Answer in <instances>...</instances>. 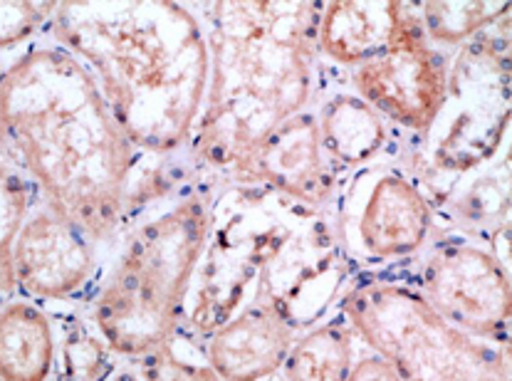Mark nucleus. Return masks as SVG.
Listing matches in <instances>:
<instances>
[{"label":"nucleus","instance_id":"obj_27","mask_svg":"<svg viewBox=\"0 0 512 381\" xmlns=\"http://www.w3.org/2000/svg\"><path fill=\"white\" fill-rule=\"evenodd\" d=\"M0 381H3V379H0Z\"/></svg>","mask_w":512,"mask_h":381},{"label":"nucleus","instance_id":"obj_14","mask_svg":"<svg viewBox=\"0 0 512 381\" xmlns=\"http://www.w3.org/2000/svg\"><path fill=\"white\" fill-rule=\"evenodd\" d=\"M406 3H325L317 30V48L332 62L357 67L389 48L401 30Z\"/></svg>","mask_w":512,"mask_h":381},{"label":"nucleus","instance_id":"obj_7","mask_svg":"<svg viewBox=\"0 0 512 381\" xmlns=\"http://www.w3.org/2000/svg\"><path fill=\"white\" fill-rule=\"evenodd\" d=\"M473 40L448 75V95L423 137V154L409 171L431 206L456 193L461 179L500 149L508 132V43Z\"/></svg>","mask_w":512,"mask_h":381},{"label":"nucleus","instance_id":"obj_10","mask_svg":"<svg viewBox=\"0 0 512 381\" xmlns=\"http://www.w3.org/2000/svg\"><path fill=\"white\" fill-rule=\"evenodd\" d=\"M421 295L461 332L508 344L510 275L493 250L461 238L443 240L428 255Z\"/></svg>","mask_w":512,"mask_h":381},{"label":"nucleus","instance_id":"obj_12","mask_svg":"<svg viewBox=\"0 0 512 381\" xmlns=\"http://www.w3.org/2000/svg\"><path fill=\"white\" fill-rule=\"evenodd\" d=\"M92 240L50 206L25 218L13 245L15 283L38 300H62L90 280Z\"/></svg>","mask_w":512,"mask_h":381},{"label":"nucleus","instance_id":"obj_21","mask_svg":"<svg viewBox=\"0 0 512 381\" xmlns=\"http://www.w3.org/2000/svg\"><path fill=\"white\" fill-rule=\"evenodd\" d=\"M62 377L65 381H107L109 347L87 330L72 332L62 342Z\"/></svg>","mask_w":512,"mask_h":381},{"label":"nucleus","instance_id":"obj_5","mask_svg":"<svg viewBox=\"0 0 512 381\" xmlns=\"http://www.w3.org/2000/svg\"><path fill=\"white\" fill-rule=\"evenodd\" d=\"M208 223L211 203L196 193L129 238L94 302V322L112 352L144 357L176 332Z\"/></svg>","mask_w":512,"mask_h":381},{"label":"nucleus","instance_id":"obj_6","mask_svg":"<svg viewBox=\"0 0 512 381\" xmlns=\"http://www.w3.org/2000/svg\"><path fill=\"white\" fill-rule=\"evenodd\" d=\"M342 310L401 381H510L508 347L498 352L453 327L414 287L357 285L344 295Z\"/></svg>","mask_w":512,"mask_h":381},{"label":"nucleus","instance_id":"obj_1","mask_svg":"<svg viewBox=\"0 0 512 381\" xmlns=\"http://www.w3.org/2000/svg\"><path fill=\"white\" fill-rule=\"evenodd\" d=\"M349 258L322 208L265 186L231 184L211 203L201 260L181 322L211 337L248 307H263L292 332L312 330L337 305Z\"/></svg>","mask_w":512,"mask_h":381},{"label":"nucleus","instance_id":"obj_8","mask_svg":"<svg viewBox=\"0 0 512 381\" xmlns=\"http://www.w3.org/2000/svg\"><path fill=\"white\" fill-rule=\"evenodd\" d=\"M436 213L409 169L367 164L339 193L337 236L349 263L381 265L419 253Z\"/></svg>","mask_w":512,"mask_h":381},{"label":"nucleus","instance_id":"obj_15","mask_svg":"<svg viewBox=\"0 0 512 381\" xmlns=\"http://www.w3.org/2000/svg\"><path fill=\"white\" fill-rule=\"evenodd\" d=\"M320 144L334 169H362L384 151V117L357 95L329 97L317 117Z\"/></svg>","mask_w":512,"mask_h":381},{"label":"nucleus","instance_id":"obj_2","mask_svg":"<svg viewBox=\"0 0 512 381\" xmlns=\"http://www.w3.org/2000/svg\"><path fill=\"white\" fill-rule=\"evenodd\" d=\"M0 151L90 240L124 228L137 149L67 50L33 48L3 72Z\"/></svg>","mask_w":512,"mask_h":381},{"label":"nucleus","instance_id":"obj_22","mask_svg":"<svg viewBox=\"0 0 512 381\" xmlns=\"http://www.w3.org/2000/svg\"><path fill=\"white\" fill-rule=\"evenodd\" d=\"M144 381H223L211 364L179 357L174 337L144 354Z\"/></svg>","mask_w":512,"mask_h":381},{"label":"nucleus","instance_id":"obj_18","mask_svg":"<svg viewBox=\"0 0 512 381\" xmlns=\"http://www.w3.org/2000/svg\"><path fill=\"white\" fill-rule=\"evenodd\" d=\"M510 3H419V20L433 45H461L508 18Z\"/></svg>","mask_w":512,"mask_h":381},{"label":"nucleus","instance_id":"obj_25","mask_svg":"<svg viewBox=\"0 0 512 381\" xmlns=\"http://www.w3.org/2000/svg\"><path fill=\"white\" fill-rule=\"evenodd\" d=\"M109 381H141V379L134 377V374H129V372H122V374H117V377H112Z\"/></svg>","mask_w":512,"mask_h":381},{"label":"nucleus","instance_id":"obj_26","mask_svg":"<svg viewBox=\"0 0 512 381\" xmlns=\"http://www.w3.org/2000/svg\"><path fill=\"white\" fill-rule=\"evenodd\" d=\"M3 72H5V70H0V80H3Z\"/></svg>","mask_w":512,"mask_h":381},{"label":"nucleus","instance_id":"obj_3","mask_svg":"<svg viewBox=\"0 0 512 381\" xmlns=\"http://www.w3.org/2000/svg\"><path fill=\"white\" fill-rule=\"evenodd\" d=\"M50 23L134 149L166 156L188 144L206 99L208 45L186 5L57 3Z\"/></svg>","mask_w":512,"mask_h":381},{"label":"nucleus","instance_id":"obj_24","mask_svg":"<svg viewBox=\"0 0 512 381\" xmlns=\"http://www.w3.org/2000/svg\"><path fill=\"white\" fill-rule=\"evenodd\" d=\"M347 381H401V377L386 359L374 354V357H364L352 364Z\"/></svg>","mask_w":512,"mask_h":381},{"label":"nucleus","instance_id":"obj_9","mask_svg":"<svg viewBox=\"0 0 512 381\" xmlns=\"http://www.w3.org/2000/svg\"><path fill=\"white\" fill-rule=\"evenodd\" d=\"M352 87L389 122L414 134L431 129L448 95V60L423 33L419 3H406L389 48L354 67Z\"/></svg>","mask_w":512,"mask_h":381},{"label":"nucleus","instance_id":"obj_4","mask_svg":"<svg viewBox=\"0 0 512 381\" xmlns=\"http://www.w3.org/2000/svg\"><path fill=\"white\" fill-rule=\"evenodd\" d=\"M325 3H208V87L193 164L231 181L265 134L305 112Z\"/></svg>","mask_w":512,"mask_h":381},{"label":"nucleus","instance_id":"obj_16","mask_svg":"<svg viewBox=\"0 0 512 381\" xmlns=\"http://www.w3.org/2000/svg\"><path fill=\"white\" fill-rule=\"evenodd\" d=\"M55 367V334L47 315L30 302L0 310V379L47 381Z\"/></svg>","mask_w":512,"mask_h":381},{"label":"nucleus","instance_id":"obj_13","mask_svg":"<svg viewBox=\"0 0 512 381\" xmlns=\"http://www.w3.org/2000/svg\"><path fill=\"white\" fill-rule=\"evenodd\" d=\"M208 364L223 381H265L278 374L295 332L263 307H248L206 337Z\"/></svg>","mask_w":512,"mask_h":381},{"label":"nucleus","instance_id":"obj_19","mask_svg":"<svg viewBox=\"0 0 512 381\" xmlns=\"http://www.w3.org/2000/svg\"><path fill=\"white\" fill-rule=\"evenodd\" d=\"M453 216L461 226L473 231H493L508 226L510 211V179L508 174H485L458 189L456 196L448 198Z\"/></svg>","mask_w":512,"mask_h":381},{"label":"nucleus","instance_id":"obj_17","mask_svg":"<svg viewBox=\"0 0 512 381\" xmlns=\"http://www.w3.org/2000/svg\"><path fill=\"white\" fill-rule=\"evenodd\" d=\"M352 332L342 320L312 327L292 342L282 372L285 381H347L352 372Z\"/></svg>","mask_w":512,"mask_h":381},{"label":"nucleus","instance_id":"obj_23","mask_svg":"<svg viewBox=\"0 0 512 381\" xmlns=\"http://www.w3.org/2000/svg\"><path fill=\"white\" fill-rule=\"evenodd\" d=\"M57 3H0V48L28 40L55 13Z\"/></svg>","mask_w":512,"mask_h":381},{"label":"nucleus","instance_id":"obj_20","mask_svg":"<svg viewBox=\"0 0 512 381\" xmlns=\"http://www.w3.org/2000/svg\"><path fill=\"white\" fill-rule=\"evenodd\" d=\"M30 184L0 156V302L15 287L13 245L28 218Z\"/></svg>","mask_w":512,"mask_h":381},{"label":"nucleus","instance_id":"obj_11","mask_svg":"<svg viewBox=\"0 0 512 381\" xmlns=\"http://www.w3.org/2000/svg\"><path fill=\"white\" fill-rule=\"evenodd\" d=\"M231 184L265 186L315 208L332 201L337 169L322 151L315 114L300 112L265 134L235 169Z\"/></svg>","mask_w":512,"mask_h":381}]
</instances>
